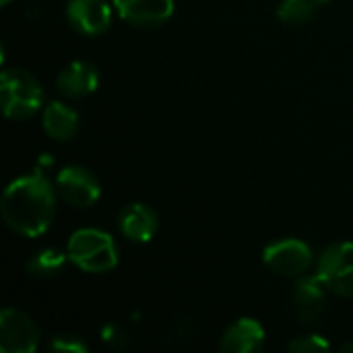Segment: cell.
Masks as SVG:
<instances>
[{
    "instance_id": "8",
    "label": "cell",
    "mask_w": 353,
    "mask_h": 353,
    "mask_svg": "<svg viewBox=\"0 0 353 353\" xmlns=\"http://www.w3.org/2000/svg\"><path fill=\"white\" fill-rule=\"evenodd\" d=\"M66 17L81 35H101L112 25V8L105 0H70Z\"/></svg>"
},
{
    "instance_id": "4",
    "label": "cell",
    "mask_w": 353,
    "mask_h": 353,
    "mask_svg": "<svg viewBox=\"0 0 353 353\" xmlns=\"http://www.w3.org/2000/svg\"><path fill=\"white\" fill-rule=\"evenodd\" d=\"M316 277L331 294L353 298V242L329 246L319 259Z\"/></svg>"
},
{
    "instance_id": "9",
    "label": "cell",
    "mask_w": 353,
    "mask_h": 353,
    "mask_svg": "<svg viewBox=\"0 0 353 353\" xmlns=\"http://www.w3.org/2000/svg\"><path fill=\"white\" fill-rule=\"evenodd\" d=\"M327 288L319 277H300L294 294H292V302H294V312L298 316L300 323L304 325H314L321 314L325 312L327 306Z\"/></svg>"
},
{
    "instance_id": "12",
    "label": "cell",
    "mask_w": 353,
    "mask_h": 353,
    "mask_svg": "<svg viewBox=\"0 0 353 353\" xmlns=\"http://www.w3.org/2000/svg\"><path fill=\"white\" fill-rule=\"evenodd\" d=\"M118 230L130 242H151L157 232V215L143 203H130L118 213Z\"/></svg>"
},
{
    "instance_id": "7",
    "label": "cell",
    "mask_w": 353,
    "mask_h": 353,
    "mask_svg": "<svg viewBox=\"0 0 353 353\" xmlns=\"http://www.w3.org/2000/svg\"><path fill=\"white\" fill-rule=\"evenodd\" d=\"M56 186L66 203H70L72 207H81V209L93 207L95 201L101 196L99 180L81 165L64 168L56 178Z\"/></svg>"
},
{
    "instance_id": "3",
    "label": "cell",
    "mask_w": 353,
    "mask_h": 353,
    "mask_svg": "<svg viewBox=\"0 0 353 353\" xmlns=\"http://www.w3.org/2000/svg\"><path fill=\"white\" fill-rule=\"evenodd\" d=\"M2 112L10 120H25L33 116L43 103L41 85L25 70H4L0 77Z\"/></svg>"
},
{
    "instance_id": "20",
    "label": "cell",
    "mask_w": 353,
    "mask_h": 353,
    "mask_svg": "<svg viewBox=\"0 0 353 353\" xmlns=\"http://www.w3.org/2000/svg\"><path fill=\"white\" fill-rule=\"evenodd\" d=\"M0 2H2V4H4V6H6V4H8V2H10V0H0Z\"/></svg>"
},
{
    "instance_id": "6",
    "label": "cell",
    "mask_w": 353,
    "mask_h": 353,
    "mask_svg": "<svg viewBox=\"0 0 353 353\" xmlns=\"http://www.w3.org/2000/svg\"><path fill=\"white\" fill-rule=\"evenodd\" d=\"M39 345V329L25 312L6 308L0 314V352L33 353Z\"/></svg>"
},
{
    "instance_id": "1",
    "label": "cell",
    "mask_w": 353,
    "mask_h": 353,
    "mask_svg": "<svg viewBox=\"0 0 353 353\" xmlns=\"http://www.w3.org/2000/svg\"><path fill=\"white\" fill-rule=\"evenodd\" d=\"M56 211V194L52 184L39 174H27L8 184L2 196V219L21 236H41Z\"/></svg>"
},
{
    "instance_id": "18",
    "label": "cell",
    "mask_w": 353,
    "mask_h": 353,
    "mask_svg": "<svg viewBox=\"0 0 353 353\" xmlns=\"http://www.w3.org/2000/svg\"><path fill=\"white\" fill-rule=\"evenodd\" d=\"M50 347L54 352H68V353H85L87 352V343L83 339H79L77 335H58L52 339Z\"/></svg>"
},
{
    "instance_id": "16",
    "label": "cell",
    "mask_w": 353,
    "mask_h": 353,
    "mask_svg": "<svg viewBox=\"0 0 353 353\" xmlns=\"http://www.w3.org/2000/svg\"><path fill=\"white\" fill-rule=\"evenodd\" d=\"M329 0H285L279 10L277 17L288 23V25H302L306 23L310 17H314V12Z\"/></svg>"
},
{
    "instance_id": "5",
    "label": "cell",
    "mask_w": 353,
    "mask_h": 353,
    "mask_svg": "<svg viewBox=\"0 0 353 353\" xmlns=\"http://www.w3.org/2000/svg\"><path fill=\"white\" fill-rule=\"evenodd\" d=\"M263 261L281 277H304L312 267V252L302 240H279L265 248Z\"/></svg>"
},
{
    "instance_id": "2",
    "label": "cell",
    "mask_w": 353,
    "mask_h": 353,
    "mask_svg": "<svg viewBox=\"0 0 353 353\" xmlns=\"http://www.w3.org/2000/svg\"><path fill=\"white\" fill-rule=\"evenodd\" d=\"M68 261L85 273H108L118 265V248L110 234L93 228L77 230L66 248Z\"/></svg>"
},
{
    "instance_id": "13",
    "label": "cell",
    "mask_w": 353,
    "mask_h": 353,
    "mask_svg": "<svg viewBox=\"0 0 353 353\" xmlns=\"http://www.w3.org/2000/svg\"><path fill=\"white\" fill-rule=\"evenodd\" d=\"M265 345V329L254 319H240L228 327L219 341L223 353H254Z\"/></svg>"
},
{
    "instance_id": "11",
    "label": "cell",
    "mask_w": 353,
    "mask_h": 353,
    "mask_svg": "<svg viewBox=\"0 0 353 353\" xmlns=\"http://www.w3.org/2000/svg\"><path fill=\"white\" fill-rule=\"evenodd\" d=\"M99 85V72L93 64L74 60L62 68L56 77V89L60 95L70 99H81L91 95Z\"/></svg>"
},
{
    "instance_id": "19",
    "label": "cell",
    "mask_w": 353,
    "mask_h": 353,
    "mask_svg": "<svg viewBox=\"0 0 353 353\" xmlns=\"http://www.w3.org/2000/svg\"><path fill=\"white\" fill-rule=\"evenodd\" d=\"M101 335H103V341H105L108 345L116 347V350H122V343H118L120 339L128 341V337H126V335L122 333V329H120V327H116V325H108V327H103Z\"/></svg>"
},
{
    "instance_id": "10",
    "label": "cell",
    "mask_w": 353,
    "mask_h": 353,
    "mask_svg": "<svg viewBox=\"0 0 353 353\" xmlns=\"http://www.w3.org/2000/svg\"><path fill=\"white\" fill-rule=\"evenodd\" d=\"M118 14L137 27H157L174 14V0H114Z\"/></svg>"
},
{
    "instance_id": "14",
    "label": "cell",
    "mask_w": 353,
    "mask_h": 353,
    "mask_svg": "<svg viewBox=\"0 0 353 353\" xmlns=\"http://www.w3.org/2000/svg\"><path fill=\"white\" fill-rule=\"evenodd\" d=\"M43 130L56 141H70L79 130V116L72 108L52 101L43 110Z\"/></svg>"
},
{
    "instance_id": "17",
    "label": "cell",
    "mask_w": 353,
    "mask_h": 353,
    "mask_svg": "<svg viewBox=\"0 0 353 353\" xmlns=\"http://www.w3.org/2000/svg\"><path fill=\"white\" fill-rule=\"evenodd\" d=\"M288 350L292 353H323L331 350V343L321 335H304V337H296L288 345Z\"/></svg>"
},
{
    "instance_id": "15",
    "label": "cell",
    "mask_w": 353,
    "mask_h": 353,
    "mask_svg": "<svg viewBox=\"0 0 353 353\" xmlns=\"http://www.w3.org/2000/svg\"><path fill=\"white\" fill-rule=\"evenodd\" d=\"M68 254L58 248H43L27 261V273L35 279H54L62 273Z\"/></svg>"
}]
</instances>
